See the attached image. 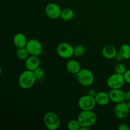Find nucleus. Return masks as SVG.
Instances as JSON below:
<instances>
[{
	"label": "nucleus",
	"instance_id": "obj_20",
	"mask_svg": "<svg viewBox=\"0 0 130 130\" xmlns=\"http://www.w3.org/2000/svg\"><path fill=\"white\" fill-rule=\"evenodd\" d=\"M67 127L69 130H79L81 125L77 119H72L68 122Z\"/></svg>",
	"mask_w": 130,
	"mask_h": 130
},
{
	"label": "nucleus",
	"instance_id": "obj_23",
	"mask_svg": "<svg viewBox=\"0 0 130 130\" xmlns=\"http://www.w3.org/2000/svg\"><path fill=\"white\" fill-rule=\"evenodd\" d=\"M33 72H34V74H35L37 79H41L44 76V70L41 67H38Z\"/></svg>",
	"mask_w": 130,
	"mask_h": 130
},
{
	"label": "nucleus",
	"instance_id": "obj_6",
	"mask_svg": "<svg viewBox=\"0 0 130 130\" xmlns=\"http://www.w3.org/2000/svg\"><path fill=\"white\" fill-rule=\"evenodd\" d=\"M96 105L95 97L83 95L78 100V106L82 110H92Z\"/></svg>",
	"mask_w": 130,
	"mask_h": 130
},
{
	"label": "nucleus",
	"instance_id": "obj_22",
	"mask_svg": "<svg viewBox=\"0 0 130 130\" xmlns=\"http://www.w3.org/2000/svg\"><path fill=\"white\" fill-rule=\"evenodd\" d=\"M115 71L116 73L119 74H124L125 73L126 71H127L126 67L123 63H119V64L116 65L115 67Z\"/></svg>",
	"mask_w": 130,
	"mask_h": 130
},
{
	"label": "nucleus",
	"instance_id": "obj_29",
	"mask_svg": "<svg viewBox=\"0 0 130 130\" xmlns=\"http://www.w3.org/2000/svg\"><path fill=\"white\" fill-rule=\"evenodd\" d=\"M128 106H129V110H130V101H129L128 102Z\"/></svg>",
	"mask_w": 130,
	"mask_h": 130
},
{
	"label": "nucleus",
	"instance_id": "obj_8",
	"mask_svg": "<svg viewBox=\"0 0 130 130\" xmlns=\"http://www.w3.org/2000/svg\"><path fill=\"white\" fill-rule=\"evenodd\" d=\"M25 48L30 55L39 57L43 52V46L41 42L36 39H31L28 41Z\"/></svg>",
	"mask_w": 130,
	"mask_h": 130
},
{
	"label": "nucleus",
	"instance_id": "obj_24",
	"mask_svg": "<svg viewBox=\"0 0 130 130\" xmlns=\"http://www.w3.org/2000/svg\"><path fill=\"white\" fill-rule=\"evenodd\" d=\"M123 76H124L125 82L128 84H130V69L127 70L125 73L123 74Z\"/></svg>",
	"mask_w": 130,
	"mask_h": 130
},
{
	"label": "nucleus",
	"instance_id": "obj_12",
	"mask_svg": "<svg viewBox=\"0 0 130 130\" xmlns=\"http://www.w3.org/2000/svg\"><path fill=\"white\" fill-rule=\"evenodd\" d=\"M40 60L38 56L30 55L25 60V67L27 69L34 71L40 67Z\"/></svg>",
	"mask_w": 130,
	"mask_h": 130
},
{
	"label": "nucleus",
	"instance_id": "obj_18",
	"mask_svg": "<svg viewBox=\"0 0 130 130\" xmlns=\"http://www.w3.org/2000/svg\"><path fill=\"white\" fill-rule=\"evenodd\" d=\"M119 53L124 59H130V45L128 44H123L119 48Z\"/></svg>",
	"mask_w": 130,
	"mask_h": 130
},
{
	"label": "nucleus",
	"instance_id": "obj_28",
	"mask_svg": "<svg viewBox=\"0 0 130 130\" xmlns=\"http://www.w3.org/2000/svg\"><path fill=\"white\" fill-rule=\"evenodd\" d=\"M89 129H90V128H88V127H81L79 130H89Z\"/></svg>",
	"mask_w": 130,
	"mask_h": 130
},
{
	"label": "nucleus",
	"instance_id": "obj_5",
	"mask_svg": "<svg viewBox=\"0 0 130 130\" xmlns=\"http://www.w3.org/2000/svg\"><path fill=\"white\" fill-rule=\"evenodd\" d=\"M125 80L123 74L114 73L107 79V85L110 89H120L124 85Z\"/></svg>",
	"mask_w": 130,
	"mask_h": 130
},
{
	"label": "nucleus",
	"instance_id": "obj_13",
	"mask_svg": "<svg viewBox=\"0 0 130 130\" xmlns=\"http://www.w3.org/2000/svg\"><path fill=\"white\" fill-rule=\"evenodd\" d=\"M95 99L96 104L100 106H105L107 105L110 101L109 93H107L105 91L98 92L96 96H95Z\"/></svg>",
	"mask_w": 130,
	"mask_h": 130
},
{
	"label": "nucleus",
	"instance_id": "obj_9",
	"mask_svg": "<svg viewBox=\"0 0 130 130\" xmlns=\"http://www.w3.org/2000/svg\"><path fill=\"white\" fill-rule=\"evenodd\" d=\"M45 12L50 19L55 20L60 17L62 9L57 3H50L46 6Z\"/></svg>",
	"mask_w": 130,
	"mask_h": 130
},
{
	"label": "nucleus",
	"instance_id": "obj_17",
	"mask_svg": "<svg viewBox=\"0 0 130 130\" xmlns=\"http://www.w3.org/2000/svg\"><path fill=\"white\" fill-rule=\"evenodd\" d=\"M74 15V11L70 8H66L62 10L60 18L64 21H70L72 20Z\"/></svg>",
	"mask_w": 130,
	"mask_h": 130
},
{
	"label": "nucleus",
	"instance_id": "obj_10",
	"mask_svg": "<svg viewBox=\"0 0 130 130\" xmlns=\"http://www.w3.org/2000/svg\"><path fill=\"white\" fill-rule=\"evenodd\" d=\"M130 110L128 103L125 102L116 104L114 109L115 116L119 119H124L128 116Z\"/></svg>",
	"mask_w": 130,
	"mask_h": 130
},
{
	"label": "nucleus",
	"instance_id": "obj_27",
	"mask_svg": "<svg viewBox=\"0 0 130 130\" xmlns=\"http://www.w3.org/2000/svg\"><path fill=\"white\" fill-rule=\"evenodd\" d=\"M125 100L130 101V91H127L125 92Z\"/></svg>",
	"mask_w": 130,
	"mask_h": 130
},
{
	"label": "nucleus",
	"instance_id": "obj_3",
	"mask_svg": "<svg viewBox=\"0 0 130 130\" xmlns=\"http://www.w3.org/2000/svg\"><path fill=\"white\" fill-rule=\"evenodd\" d=\"M76 78L82 86L86 87L91 86L95 80L93 73L88 69H81L76 74Z\"/></svg>",
	"mask_w": 130,
	"mask_h": 130
},
{
	"label": "nucleus",
	"instance_id": "obj_4",
	"mask_svg": "<svg viewBox=\"0 0 130 130\" xmlns=\"http://www.w3.org/2000/svg\"><path fill=\"white\" fill-rule=\"evenodd\" d=\"M43 122L49 130H56L60 126V120L58 116L53 112L46 113L43 118Z\"/></svg>",
	"mask_w": 130,
	"mask_h": 130
},
{
	"label": "nucleus",
	"instance_id": "obj_2",
	"mask_svg": "<svg viewBox=\"0 0 130 130\" xmlns=\"http://www.w3.org/2000/svg\"><path fill=\"white\" fill-rule=\"evenodd\" d=\"M81 127H90L96 123L97 116L93 110H82L77 116Z\"/></svg>",
	"mask_w": 130,
	"mask_h": 130
},
{
	"label": "nucleus",
	"instance_id": "obj_7",
	"mask_svg": "<svg viewBox=\"0 0 130 130\" xmlns=\"http://www.w3.org/2000/svg\"><path fill=\"white\" fill-rule=\"evenodd\" d=\"M57 52L61 58H70L74 55V48L69 43L63 42L58 45Z\"/></svg>",
	"mask_w": 130,
	"mask_h": 130
},
{
	"label": "nucleus",
	"instance_id": "obj_16",
	"mask_svg": "<svg viewBox=\"0 0 130 130\" xmlns=\"http://www.w3.org/2000/svg\"><path fill=\"white\" fill-rule=\"evenodd\" d=\"M66 69L69 73L76 75L81 69L79 62L75 60H69L66 64Z\"/></svg>",
	"mask_w": 130,
	"mask_h": 130
},
{
	"label": "nucleus",
	"instance_id": "obj_26",
	"mask_svg": "<svg viewBox=\"0 0 130 130\" xmlns=\"http://www.w3.org/2000/svg\"><path fill=\"white\" fill-rule=\"evenodd\" d=\"M96 93H97L96 92V91H95L94 89H90V90H88V93L87 95H90V96H93V97H95V96H96Z\"/></svg>",
	"mask_w": 130,
	"mask_h": 130
},
{
	"label": "nucleus",
	"instance_id": "obj_25",
	"mask_svg": "<svg viewBox=\"0 0 130 130\" xmlns=\"http://www.w3.org/2000/svg\"><path fill=\"white\" fill-rule=\"evenodd\" d=\"M118 129L119 130H130V127L128 124L126 123H122L119 124L118 126Z\"/></svg>",
	"mask_w": 130,
	"mask_h": 130
},
{
	"label": "nucleus",
	"instance_id": "obj_19",
	"mask_svg": "<svg viewBox=\"0 0 130 130\" xmlns=\"http://www.w3.org/2000/svg\"><path fill=\"white\" fill-rule=\"evenodd\" d=\"M29 53L25 47L18 48L16 52V56L20 60H25L29 57Z\"/></svg>",
	"mask_w": 130,
	"mask_h": 130
},
{
	"label": "nucleus",
	"instance_id": "obj_21",
	"mask_svg": "<svg viewBox=\"0 0 130 130\" xmlns=\"http://www.w3.org/2000/svg\"><path fill=\"white\" fill-rule=\"evenodd\" d=\"M85 52H86L85 47L82 44H78L74 47V55L76 57H81L85 54Z\"/></svg>",
	"mask_w": 130,
	"mask_h": 130
},
{
	"label": "nucleus",
	"instance_id": "obj_15",
	"mask_svg": "<svg viewBox=\"0 0 130 130\" xmlns=\"http://www.w3.org/2000/svg\"><path fill=\"white\" fill-rule=\"evenodd\" d=\"M102 53L104 58L107 59H113L116 57L118 52H117L116 48L114 46L109 44V45L105 46L103 48Z\"/></svg>",
	"mask_w": 130,
	"mask_h": 130
},
{
	"label": "nucleus",
	"instance_id": "obj_14",
	"mask_svg": "<svg viewBox=\"0 0 130 130\" xmlns=\"http://www.w3.org/2000/svg\"><path fill=\"white\" fill-rule=\"evenodd\" d=\"M28 41L26 36L22 33H17L13 38V43L17 48H24L26 46Z\"/></svg>",
	"mask_w": 130,
	"mask_h": 130
},
{
	"label": "nucleus",
	"instance_id": "obj_1",
	"mask_svg": "<svg viewBox=\"0 0 130 130\" xmlns=\"http://www.w3.org/2000/svg\"><path fill=\"white\" fill-rule=\"evenodd\" d=\"M37 78L34 72L30 70H25L22 72L19 77V85L22 88L29 89L35 84Z\"/></svg>",
	"mask_w": 130,
	"mask_h": 130
},
{
	"label": "nucleus",
	"instance_id": "obj_11",
	"mask_svg": "<svg viewBox=\"0 0 130 130\" xmlns=\"http://www.w3.org/2000/svg\"><path fill=\"white\" fill-rule=\"evenodd\" d=\"M110 101L118 104L125 101V92L120 89H111L109 92Z\"/></svg>",
	"mask_w": 130,
	"mask_h": 130
}]
</instances>
